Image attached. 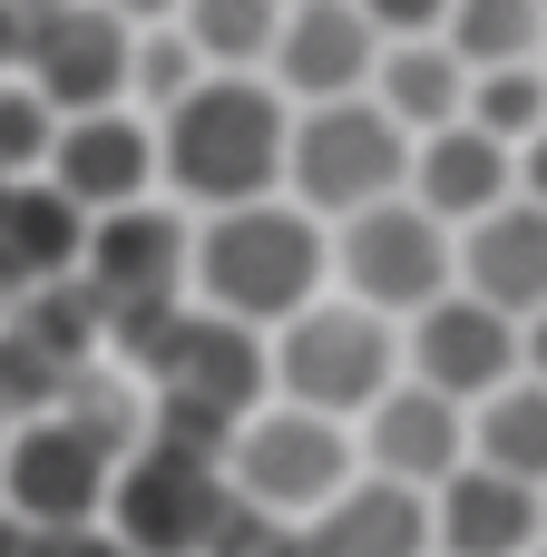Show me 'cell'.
I'll list each match as a JSON object with an SVG mask.
<instances>
[{"instance_id":"7","label":"cell","mask_w":547,"mask_h":557,"mask_svg":"<svg viewBox=\"0 0 547 557\" xmlns=\"http://www.w3.org/2000/svg\"><path fill=\"white\" fill-rule=\"evenodd\" d=\"M333 274H343L352 304H372L391 323H421L440 294H460V235L421 196H391V206H362L352 225H333Z\"/></svg>"},{"instance_id":"31","label":"cell","mask_w":547,"mask_h":557,"mask_svg":"<svg viewBox=\"0 0 547 557\" xmlns=\"http://www.w3.org/2000/svg\"><path fill=\"white\" fill-rule=\"evenodd\" d=\"M108 10H117L127 29H176V20H186V0H108Z\"/></svg>"},{"instance_id":"36","label":"cell","mask_w":547,"mask_h":557,"mask_svg":"<svg viewBox=\"0 0 547 557\" xmlns=\"http://www.w3.org/2000/svg\"><path fill=\"white\" fill-rule=\"evenodd\" d=\"M529 557H547V539H538V548H529Z\"/></svg>"},{"instance_id":"15","label":"cell","mask_w":547,"mask_h":557,"mask_svg":"<svg viewBox=\"0 0 547 557\" xmlns=\"http://www.w3.org/2000/svg\"><path fill=\"white\" fill-rule=\"evenodd\" d=\"M362 470H372V480H401V490H421V499H440V490L470 470V411H460L450 392H431V382L401 372V392L362 421Z\"/></svg>"},{"instance_id":"32","label":"cell","mask_w":547,"mask_h":557,"mask_svg":"<svg viewBox=\"0 0 547 557\" xmlns=\"http://www.w3.org/2000/svg\"><path fill=\"white\" fill-rule=\"evenodd\" d=\"M519 196H538V206H547V137H538V147H519Z\"/></svg>"},{"instance_id":"28","label":"cell","mask_w":547,"mask_h":557,"mask_svg":"<svg viewBox=\"0 0 547 557\" xmlns=\"http://www.w3.org/2000/svg\"><path fill=\"white\" fill-rule=\"evenodd\" d=\"M49 147H59V108L20 78V69H0V176L20 186V176H49Z\"/></svg>"},{"instance_id":"12","label":"cell","mask_w":547,"mask_h":557,"mask_svg":"<svg viewBox=\"0 0 547 557\" xmlns=\"http://www.w3.org/2000/svg\"><path fill=\"white\" fill-rule=\"evenodd\" d=\"M401 352H411V382H431L460 411H480V401H499L529 372V323H509L480 294H440L421 323H401Z\"/></svg>"},{"instance_id":"35","label":"cell","mask_w":547,"mask_h":557,"mask_svg":"<svg viewBox=\"0 0 547 557\" xmlns=\"http://www.w3.org/2000/svg\"><path fill=\"white\" fill-rule=\"evenodd\" d=\"M0 460H10V411H0Z\"/></svg>"},{"instance_id":"37","label":"cell","mask_w":547,"mask_h":557,"mask_svg":"<svg viewBox=\"0 0 547 557\" xmlns=\"http://www.w3.org/2000/svg\"><path fill=\"white\" fill-rule=\"evenodd\" d=\"M0 323H10V304H0Z\"/></svg>"},{"instance_id":"1","label":"cell","mask_w":547,"mask_h":557,"mask_svg":"<svg viewBox=\"0 0 547 557\" xmlns=\"http://www.w3.org/2000/svg\"><path fill=\"white\" fill-rule=\"evenodd\" d=\"M117 362H127V382H147V411H157L147 441H176L206 460H235V431L254 411H274V333H245L206 304L127 323Z\"/></svg>"},{"instance_id":"10","label":"cell","mask_w":547,"mask_h":557,"mask_svg":"<svg viewBox=\"0 0 547 557\" xmlns=\"http://www.w3.org/2000/svg\"><path fill=\"white\" fill-rule=\"evenodd\" d=\"M117 450L108 441H88L78 421H20L10 431V460H0V509L20 519V529H98L108 519V499H117Z\"/></svg>"},{"instance_id":"2","label":"cell","mask_w":547,"mask_h":557,"mask_svg":"<svg viewBox=\"0 0 547 557\" xmlns=\"http://www.w3.org/2000/svg\"><path fill=\"white\" fill-rule=\"evenodd\" d=\"M157 147H166V196H186L196 215L264 206L284 196V166H294V98L274 78L215 69L186 108L157 117Z\"/></svg>"},{"instance_id":"19","label":"cell","mask_w":547,"mask_h":557,"mask_svg":"<svg viewBox=\"0 0 547 557\" xmlns=\"http://www.w3.org/2000/svg\"><path fill=\"white\" fill-rule=\"evenodd\" d=\"M411 196L450 225V235H470L480 215H499L509 196H519V147H499L489 127H440V137H421V157H411Z\"/></svg>"},{"instance_id":"24","label":"cell","mask_w":547,"mask_h":557,"mask_svg":"<svg viewBox=\"0 0 547 557\" xmlns=\"http://www.w3.org/2000/svg\"><path fill=\"white\" fill-rule=\"evenodd\" d=\"M440 39L470 59V78H489V69H538L547 59V10L538 0H460Z\"/></svg>"},{"instance_id":"13","label":"cell","mask_w":547,"mask_h":557,"mask_svg":"<svg viewBox=\"0 0 547 557\" xmlns=\"http://www.w3.org/2000/svg\"><path fill=\"white\" fill-rule=\"evenodd\" d=\"M166 176V147H157V117L137 108H98V117H59V147H49V186L98 225V215H127L147 206Z\"/></svg>"},{"instance_id":"29","label":"cell","mask_w":547,"mask_h":557,"mask_svg":"<svg viewBox=\"0 0 547 557\" xmlns=\"http://www.w3.org/2000/svg\"><path fill=\"white\" fill-rule=\"evenodd\" d=\"M362 10H372V29H382V39H440L460 0H362Z\"/></svg>"},{"instance_id":"18","label":"cell","mask_w":547,"mask_h":557,"mask_svg":"<svg viewBox=\"0 0 547 557\" xmlns=\"http://www.w3.org/2000/svg\"><path fill=\"white\" fill-rule=\"evenodd\" d=\"M431 529H440V557H529L547 539V490L470 460L440 499H431Z\"/></svg>"},{"instance_id":"16","label":"cell","mask_w":547,"mask_h":557,"mask_svg":"<svg viewBox=\"0 0 547 557\" xmlns=\"http://www.w3.org/2000/svg\"><path fill=\"white\" fill-rule=\"evenodd\" d=\"M78 255H88V215H78L49 176L0 186V304H29V294L69 284Z\"/></svg>"},{"instance_id":"4","label":"cell","mask_w":547,"mask_h":557,"mask_svg":"<svg viewBox=\"0 0 547 557\" xmlns=\"http://www.w3.org/2000/svg\"><path fill=\"white\" fill-rule=\"evenodd\" d=\"M411 352H401V323L352 304V294H323L313 313H294L274 333V401L294 411H323V421H372L391 392H401Z\"/></svg>"},{"instance_id":"23","label":"cell","mask_w":547,"mask_h":557,"mask_svg":"<svg viewBox=\"0 0 547 557\" xmlns=\"http://www.w3.org/2000/svg\"><path fill=\"white\" fill-rule=\"evenodd\" d=\"M294 0H186V39L206 49V69H235V78H264L274 69V39H284Z\"/></svg>"},{"instance_id":"22","label":"cell","mask_w":547,"mask_h":557,"mask_svg":"<svg viewBox=\"0 0 547 557\" xmlns=\"http://www.w3.org/2000/svg\"><path fill=\"white\" fill-rule=\"evenodd\" d=\"M470 460H489V470L547 490V382H538V372H519L499 401L470 411Z\"/></svg>"},{"instance_id":"8","label":"cell","mask_w":547,"mask_h":557,"mask_svg":"<svg viewBox=\"0 0 547 557\" xmlns=\"http://www.w3.org/2000/svg\"><path fill=\"white\" fill-rule=\"evenodd\" d=\"M225 519H235L225 460L176 450V441H147V450L117 470V499H108V529L137 557H215Z\"/></svg>"},{"instance_id":"3","label":"cell","mask_w":547,"mask_h":557,"mask_svg":"<svg viewBox=\"0 0 547 557\" xmlns=\"http://www.w3.org/2000/svg\"><path fill=\"white\" fill-rule=\"evenodd\" d=\"M333 284V225L303 215L294 196L235 206L196 225V304L245 323V333H284L294 313H313Z\"/></svg>"},{"instance_id":"34","label":"cell","mask_w":547,"mask_h":557,"mask_svg":"<svg viewBox=\"0 0 547 557\" xmlns=\"http://www.w3.org/2000/svg\"><path fill=\"white\" fill-rule=\"evenodd\" d=\"M10 10H20V20H39V10H78V0H10Z\"/></svg>"},{"instance_id":"5","label":"cell","mask_w":547,"mask_h":557,"mask_svg":"<svg viewBox=\"0 0 547 557\" xmlns=\"http://www.w3.org/2000/svg\"><path fill=\"white\" fill-rule=\"evenodd\" d=\"M411 157L421 137L382 108V98H323V108H294V166H284V196L323 225H352L362 206H391L411 196Z\"/></svg>"},{"instance_id":"25","label":"cell","mask_w":547,"mask_h":557,"mask_svg":"<svg viewBox=\"0 0 547 557\" xmlns=\"http://www.w3.org/2000/svg\"><path fill=\"white\" fill-rule=\"evenodd\" d=\"M69 382H78V372H69L29 323H0V411H10V431H20V421H49V411L69 401Z\"/></svg>"},{"instance_id":"21","label":"cell","mask_w":547,"mask_h":557,"mask_svg":"<svg viewBox=\"0 0 547 557\" xmlns=\"http://www.w3.org/2000/svg\"><path fill=\"white\" fill-rule=\"evenodd\" d=\"M372 98H382L411 137H440V127H460V117H470V59H460L450 39H391V49H382Z\"/></svg>"},{"instance_id":"20","label":"cell","mask_w":547,"mask_h":557,"mask_svg":"<svg viewBox=\"0 0 547 557\" xmlns=\"http://www.w3.org/2000/svg\"><path fill=\"white\" fill-rule=\"evenodd\" d=\"M313 557H440V529H431V499L421 490H401V480H352L313 529Z\"/></svg>"},{"instance_id":"14","label":"cell","mask_w":547,"mask_h":557,"mask_svg":"<svg viewBox=\"0 0 547 557\" xmlns=\"http://www.w3.org/2000/svg\"><path fill=\"white\" fill-rule=\"evenodd\" d=\"M382 29H372V10L362 0H294V20H284V39H274V88L294 98V108H323V98H372V78H382Z\"/></svg>"},{"instance_id":"38","label":"cell","mask_w":547,"mask_h":557,"mask_svg":"<svg viewBox=\"0 0 547 557\" xmlns=\"http://www.w3.org/2000/svg\"><path fill=\"white\" fill-rule=\"evenodd\" d=\"M538 10H547V0H538Z\"/></svg>"},{"instance_id":"6","label":"cell","mask_w":547,"mask_h":557,"mask_svg":"<svg viewBox=\"0 0 547 557\" xmlns=\"http://www.w3.org/2000/svg\"><path fill=\"white\" fill-rule=\"evenodd\" d=\"M225 480H235V499H245V509L284 519V529H313V519L362 480V431H352V421H323V411L274 401V411H254V421L235 431Z\"/></svg>"},{"instance_id":"9","label":"cell","mask_w":547,"mask_h":557,"mask_svg":"<svg viewBox=\"0 0 547 557\" xmlns=\"http://www.w3.org/2000/svg\"><path fill=\"white\" fill-rule=\"evenodd\" d=\"M78 284L108 304V343L127 323H157L176 304H196V225L176 206H127V215H98L88 225V255H78Z\"/></svg>"},{"instance_id":"26","label":"cell","mask_w":547,"mask_h":557,"mask_svg":"<svg viewBox=\"0 0 547 557\" xmlns=\"http://www.w3.org/2000/svg\"><path fill=\"white\" fill-rule=\"evenodd\" d=\"M470 127H489L499 147H538L547 137V59L538 69H489V78H470Z\"/></svg>"},{"instance_id":"30","label":"cell","mask_w":547,"mask_h":557,"mask_svg":"<svg viewBox=\"0 0 547 557\" xmlns=\"http://www.w3.org/2000/svg\"><path fill=\"white\" fill-rule=\"evenodd\" d=\"M20 557H137V548L98 519V529H29V548H20Z\"/></svg>"},{"instance_id":"33","label":"cell","mask_w":547,"mask_h":557,"mask_svg":"<svg viewBox=\"0 0 547 557\" xmlns=\"http://www.w3.org/2000/svg\"><path fill=\"white\" fill-rule=\"evenodd\" d=\"M529 372H538V382H547V313H538V323H529Z\"/></svg>"},{"instance_id":"27","label":"cell","mask_w":547,"mask_h":557,"mask_svg":"<svg viewBox=\"0 0 547 557\" xmlns=\"http://www.w3.org/2000/svg\"><path fill=\"white\" fill-rule=\"evenodd\" d=\"M206 78H215V69H206V49H196L186 29H137V78H127V108H137V117H147V108H157V117L186 108Z\"/></svg>"},{"instance_id":"11","label":"cell","mask_w":547,"mask_h":557,"mask_svg":"<svg viewBox=\"0 0 547 557\" xmlns=\"http://www.w3.org/2000/svg\"><path fill=\"white\" fill-rule=\"evenodd\" d=\"M20 78H29L59 117L127 108V78H137V29H127L108 0L39 10V20H20Z\"/></svg>"},{"instance_id":"17","label":"cell","mask_w":547,"mask_h":557,"mask_svg":"<svg viewBox=\"0 0 547 557\" xmlns=\"http://www.w3.org/2000/svg\"><path fill=\"white\" fill-rule=\"evenodd\" d=\"M460 294L499 304L509 323H538L547 313V206L538 196H509L499 215H480L460 235Z\"/></svg>"}]
</instances>
